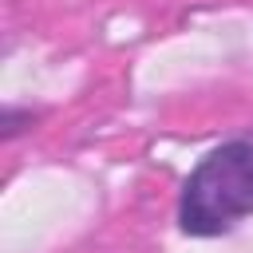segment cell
<instances>
[{
    "label": "cell",
    "mask_w": 253,
    "mask_h": 253,
    "mask_svg": "<svg viewBox=\"0 0 253 253\" xmlns=\"http://www.w3.org/2000/svg\"><path fill=\"white\" fill-rule=\"evenodd\" d=\"M253 217V142L229 138L213 146L182 182L178 225L190 237H221Z\"/></svg>",
    "instance_id": "6da1fadb"
},
{
    "label": "cell",
    "mask_w": 253,
    "mask_h": 253,
    "mask_svg": "<svg viewBox=\"0 0 253 253\" xmlns=\"http://www.w3.org/2000/svg\"><path fill=\"white\" fill-rule=\"evenodd\" d=\"M36 119H40L36 111H20V107H8V111H4V119H0V134H4V138H16V134H20V130H28Z\"/></svg>",
    "instance_id": "7a4b0ae2"
}]
</instances>
